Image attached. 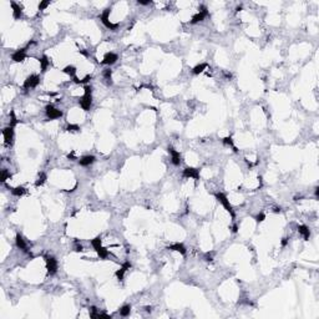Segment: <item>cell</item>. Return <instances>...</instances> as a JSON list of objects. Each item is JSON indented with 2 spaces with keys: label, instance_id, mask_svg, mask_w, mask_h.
I'll return each mask as SVG.
<instances>
[{
  "label": "cell",
  "instance_id": "1",
  "mask_svg": "<svg viewBox=\"0 0 319 319\" xmlns=\"http://www.w3.org/2000/svg\"><path fill=\"white\" fill-rule=\"evenodd\" d=\"M92 105V97H91V87L85 86V95L81 97L80 100V106L82 107V110L89 111L90 107Z\"/></svg>",
  "mask_w": 319,
  "mask_h": 319
},
{
  "label": "cell",
  "instance_id": "2",
  "mask_svg": "<svg viewBox=\"0 0 319 319\" xmlns=\"http://www.w3.org/2000/svg\"><path fill=\"white\" fill-rule=\"evenodd\" d=\"M214 196H216V198L218 200V202L222 203V206L225 207V209L231 214V217L234 218V216H236V214H234V212H233V208H232L231 203H230V200L227 198V196H226L225 193H221V192H219V193H216Z\"/></svg>",
  "mask_w": 319,
  "mask_h": 319
},
{
  "label": "cell",
  "instance_id": "3",
  "mask_svg": "<svg viewBox=\"0 0 319 319\" xmlns=\"http://www.w3.org/2000/svg\"><path fill=\"white\" fill-rule=\"evenodd\" d=\"M109 15H110V9H106L104 13L101 14V21L106 28H109L110 30H112V31H115V30H117V28H118V24L111 23L110 19H109Z\"/></svg>",
  "mask_w": 319,
  "mask_h": 319
},
{
  "label": "cell",
  "instance_id": "4",
  "mask_svg": "<svg viewBox=\"0 0 319 319\" xmlns=\"http://www.w3.org/2000/svg\"><path fill=\"white\" fill-rule=\"evenodd\" d=\"M3 136H4V140H5V143L7 145H13L14 143V127L11 126H8L3 130Z\"/></svg>",
  "mask_w": 319,
  "mask_h": 319
},
{
  "label": "cell",
  "instance_id": "5",
  "mask_svg": "<svg viewBox=\"0 0 319 319\" xmlns=\"http://www.w3.org/2000/svg\"><path fill=\"white\" fill-rule=\"evenodd\" d=\"M45 111H46L47 117H49L50 120H56V118H60L62 116V112L60 110H57V109H55L52 105H47L45 107Z\"/></svg>",
  "mask_w": 319,
  "mask_h": 319
},
{
  "label": "cell",
  "instance_id": "6",
  "mask_svg": "<svg viewBox=\"0 0 319 319\" xmlns=\"http://www.w3.org/2000/svg\"><path fill=\"white\" fill-rule=\"evenodd\" d=\"M40 82V77L38 75H30L24 82V89H33L36 87Z\"/></svg>",
  "mask_w": 319,
  "mask_h": 319
},
{
  "label": "cell",
  "instance_id": "7",
  "mask_svg": "<svg viewBox=\"0 0 319 319\" xmlns=\"http://www.w3.org/2000/svg\"><path fill=\"white\" fill-rule=\"evenodd\" d=\"M46 268L49 274H55L57 270V261L54 257H47L46 258Z\"/></svg>",
  "mask_w": 319,
  "mask_h": 319
},
{
  "label": "cell",
  "instance_id": "8",
  "mask_svg": "<svg viewBox=\"0 0 319 319\" xmlns=\"http://www.w3.org/2000/svg\"><path fill=\"white\" fill-rule=\"evenodd\" d=\"M183 177H190V178H195L198 179L200 178V170L193 167H187L183 170Z\"/></svg>",
  "mask_w": 319,
  "mask_h": 319
},
{
  "label": "cell",
  "instance_id": "9",
  "mask_svg": "<svg viewBox=\"0 0 319 319\" xmlns=\"http://www.w3.org/2000/svg\"><path fill=\"white\" fill-rule=\"evenodd\" d=\"M208 15V11H207V9L204 8V7H202L201 8V10L198 11V13L196 14V15H193V17H192V20H191V23L192 24H196V23H200V21H202L204 17H206Z\"/></svg>",
  "mask_w": 319,
  "mask_h": 319
},
{
  "label": "cell",
  "instance_id": "10",
  "mask_svg": "<svg viewBox=\"0 0 319 319\" xmlns=\"http://www.w3.org/2000/svg\"><path fill=\"white\" fill-rule=\"evenodd\" d=\"M168 152L171 153V160L174 166H178L181 163V155H179L178 151H176L173 147H168Z\"/></svg>",
  "mask_w": 319,
  "mask_h": 319
},
{
  "label": "cell",
  "instance_id": "11",
  "mask_svg": "<svg viewBox=\"0 0 319 319\" xmlns=\"http://www.w3.org/2000/svg\"><path fill=\"white\" fill-rule=\"evenodd\" d=\"M25 51H26V47H24V49H20V50H16L14 54H13V56H11V59L14 60L15 62H23L24 60H25Z\"/></svg>",
  "mask_w": 319,
  "mask_h": 319
},
{
  "label": "cell",
  "instance_id": "12",
  "mask_svg": "<svg viewBox=\"0 0 319 319\" xmlns=\"http://www.w3.org/2000/svg\"><path fill=\"white\" fill-rule=\"evenodd\" d=\"M117 61V55L113 52H107L106 55L104 56V60H102V64L105 65H112Z\"/></svg>",
  "mask_w": 319,
  "mask_h": 319
},
{
  "label": "cell",
  "instance_id": "13",
  "mask_svg": "<svg viewBox=\"0 0 319 319\" xmlns=\"http://www.w3.org/2000/svg\"><path fill=\"white\" fill-rule=\"evenodd\" d=\"M131 268V263L130 262H126V263H124L122 264V267L120 268L117 272H116V277H117V279L118 280H122L124 279V274L126 273V270L127 269H130Z\"/></svg>",
  "mask_w": 319,
  "mask_h": 319
},
{
  "label": "cell",
  "instance_id": "14",
  "mask_svg": "<svg viewBox=\"0 0 319 319\" xmlns=\"http://www.w3.org/2000/svg\"><path fill=\"white\" fill-rule=\"evenodd\" d=\"M168 249L171 251H176V252H179L181 254H186V248L182 243H174V244H171L168 247Z\"/></svg>",
  "mask_w": 319,
  "mask_h": 319
},
{
  "label": "cell",
  "instance_id": "15",
  "mask_svg": "<svg viewBox=\"0 0 319 319\" xmlns=\"http://www.w3.org/2000/svg\"><path fill=\"white\" fill-rule=\"evenodd\" d=\"M94 161H95V157L94 156H84L82 158H80V161H79V163L81 165V166H90L91 163H94Z\"/></svg>",
  "mask_w": 319,
  "mask_h": 319
},
{
  "label": "cell",
  "instance_id": "16",
  "mask_svg": "<svg viewBox=\"0 0 319 319\" xmlns=\"http://www.w3.org/2000/svg\"><path fill=\"white\" fill-rule=\"evenodd\" d=\"M298 231H299V233L303 236V238H304L305 241H308V239H309V237H310V232H309V228L307 227V226H299V227H298Z\"/></svg>",
  "mask_w": 319,
  "mask_h": 319
},
{
  "label": "cell",
  "instance_id": "17",
  "mask_svg": "<svg viewBox=\"0 0 319 319\" xmlns=\"http://www.w3.org/2000/svg\"><path fill=\"white\" fill-rule=\"evenodd\" d=\"M16 246H17V248H20L23 249L24 252H26V243H25V241H24V238L20 236V234H16Z\"/></svg>",
  "mask_w": 319,
  "mask_h": 319
},
{
  "label": "cell",
  "instance_id": "18",
  "mask_svg": "<svg viewBox=\"0 0 319 319\" xmlns=\"http://www.w3.org/2000/svg\"><path fill=\"white\" fill-rule=\"evenodd\" d=\"M11 8H13V15H14V17H15V19H19V17L21 16V8L16 3H14V1H11Z\"/></svg>",
  "mask_w": 319,
  "mask_h": 319
},
{
  "label": "cell",
  "instance_id": "19",
  "mask_svg": "<svg viewBox=\"0 0 319 319\" xmlns=\"http://www.w3.org/2000/svg\"><path fill=\"white\" fill-rule=\"evenodd\" d=\"M96 252H97V254H99V257L101 258V259H106V258L109 257V251H107L106 248H104V247H99V248L96 249Z\"/></svg>",
  "mask_w": 319,
  "mask_h": 319
},
{
  "label": "cell",
  "instance_id": "20",
  "mask_svg": "<svg viewBox=\"0 0 319 319\" xmlns=\"http://www.w3.org/2000/svg\"><path fill=\"white\" fill-rule=\"evenodd\" d=\"M40 65H41V71H46V69H47V66H49V64H50V61H49V59H47V56H43L41 57L40 60Z\"/></svg>",
  "mask_w": 319,
  "mask_h": 319
},
{
  "label": "cell",
  "instance_id": "21",
  "mask_svg": "<svg viewBox=\"0 0 319 319\" xmlns=\"http://www.w3.org/2000/svg\"><path fill=\"white\" fill-rule=\"evenodd\" d=\"M64 73L70 75V76H73V77H75L76 69H75V66H73V65H68L66 68H64Z\"/></svg>",
  "mask_w": 319,
  "mask_h": 319
},
{
  "label": "cell",
  "instance_id": "22",
  "mask_svg": "<svg viewBox=\"0 0 319 319\" xmlns=\"http://www.w3.org/2000/svg\"><path fill=\"white\" fill-rule=\"evenodd\" d=\"M11 193H13L14 196H23L24 193H25V188L21 187V186H19V187H15V188H11Z\"/></svg>",
  "mask_w": 319,
  "mask_h": 319
},
{
  "label": "cell",
  "instance_id": "23",
  "mask_svg": "<svg viewBox=\"0 0 319 319\" xmlns=\"http://www.w3.org/2000/svg\"><path fill=\"white\" fill-rule=\"evenodd\" d=\"M130 312H131V305H129V304H126V305L120 308V314H121L122 317H127L130 314Z\"/></svg>",
  "mask_w": 319,
  "mask_h": 319
},
{
  "label": "cell",
  "instance_id": "24",
  "mask_svg": "<svg viewBox=\"0 0 319 319\" xmlns=\"http://www.w3.org/2000/svg\"><path fill=\"white\" fill-rule=\"evenodd\" d=\"M206 68H207V65H206V64H200V65L195 66L193 70H192V73H193L195 75H198V74H201Z\"/></svg>",
  "mask_w": 319,
  "mask_h": 319
},
{
  "label": "cell",
  "instance_id": "25",
  "mask_svg": "<svg viewBox=\"0 0 319 319\" xmlns=\"http://www.w3.org/2000/svg\"><path fill=\"white\" fill-rule=\"evenodd\" d=\"M91 244L94 247V249L96 251L99 247H101V237H96V238L91 239Z\"/></svg>",
  "mask_w": 319,
  "mask_h": 319
},
{
  "label": "cell",
  "instance_id": "26",
  "mask_svg": "<svg viewBox=\"0 0 319 319\" xmlns=\"http://www.w3.org/2000/svg\"><path fill=\"white\" fill-rule=\"evenodd\" d=\"M16 124H17L16 116H15L14 111H11V112H10V124H9V126H11V127H15V125H16Z\"/></svg>",
  "mask_w": 319,
  "mask_h": 319
},
{
  "label": "cell",
  "instance_id": "27",
  "mask_svg": "<svg viewBox=\"0 0 319 319\" xmlns=\"http://www.w3.org/2000/svg\"><path fill=\"white\" fill-rule=\"evenodd\" d=\"M111 74H112L111 69H106V70L104 71V76H105V79L107 80V82H109L110 85H111Z\"/></svg>",
  "mask_w": 319,
  "mask_h": 319
},
{
  "label": "cell",
  "instance_id": "28",
  "mask_svg": "<svg viewBox=\"0 0 319 319\" xmlns=\"http://www.w3.org/2000/svg\"><path fill=\"white\" fill-rule=\"evenodd\" d=\"M222 141H223V143H225V145L232 146V147H233V150H234V151H237V150H236V147L233 146V141H232V138H231V137H225V138H223V140H222Z\"/></svg>",
  "mask_w": 319,
  "mask_h": 319
},
{
  "label": "cell",
  "instance_id": "29",
  "mask_svg": "<svg viewBox=\"0 0 319 319\" xmlns=\"http://www.w3.org/2000/svg\"><path fill=\"white\" fill-rule=\"evenodd\" d=\"M45 179H46V174L45 173H40V176H39L38 181H36V186H41L45 182Z\"/></svg>",
  "mask_w": 319,
  "mask_h": 319
},
{
  "label": "cell",
  "instance_id": "30",
  "mask_svg": "<svg viewBox=\"0 0 319 319\" xmlns=\"http://www.w3.org/2000/svg\"><path fill=\"white\" fill-rule=\"evenodd\" d=\"M8 177H10V173H8L7 170H3V171H1V177H0V181H1V182H5Z\"/></svg>",
  "mask_w": 319,
  "mask_h": 319
},
{
  "label": "cell",
  "instance_id": "31",
  "mask_svg": "<svg viewBox=\"0 0 319 319\" xmlns=\"http://www.w3.org/2000/svg\"><path fill=\"white\" fill-rule=\"evenodd\" d=\"M66 130H68L69 132H76V131L80 130V127L77 125H69L68 127H66Z\"/></svg>",
  "mask_w": 319,
  "mask_h": 319
},
{
  "label": "cell",
  "instance_id": "32",
  "mask_svg": "<svg viewBox=\"0 0 319 319\" xmlns=\"http://www.w3.org/2000/svg\"><path fill=\"white\" fill-rule=\"evenodd\" d=\"M100 314H97V309L95 308V307H91V309H90V317L91 318H99Z\"/></svg>",
  "mask_w": 319,
  "mask_h": 319
},
{
  "label": "cell",
  "instance_id": "33",
  "mask_svg": "<svg viewBox=\"0 0 319 319\" xmlns=\"http://www.w3.org/2000/svg\"><path fill=\"white\" fill-rule=\"evenodd\" d=\"M47 5H50V1H49V0H46V1H41V3L39 4V9H40V10H44L45 8H47Z\"/></svg>",
  "mask_w": 319,
  "mask_h": 319
},
{
  "label": "cell",
  "instance_id": "34",
  "mask_svg": "<svg viewBox=\"0 0 319 319\" xmlns=\"http://www.w3.org/2000/svg\"><path fill=\"white\" fill-rule=\"evenodd\" d=\"M264 218H266V216H264L263 213H259L256 217V219H257V222H262V221H264Z\"/></svg>",
  "mask_w": 319,
  "mask_h": 319
},
{
  "label": "cell",
  "instance_id": "35",
  "mask_svg": "<svg viewBox=\"0 0 319 319\" xmlns=\"http://www.w3.org/2000/svg\"><path fill=\"white\" fill-rule=\"evenodd\" d=\"M90 79H91V76H90V75H87V76H85V77H84L82 80H80V84H86V82H87V81H89Z\"/></svg>",
  "mask_w": 319,
  "mask_h": 319
},
{
  "label": "cell",
  "instance_id": "36",
  "mask_svg": "<svg viewBox=\"0 0 319 319\" xmlns=\"http://www.w3.org/2000/svg\"><path fill=\"white\" fill-rule=\"evenodd\" d=\"M137 4H140V5H148V4H151V1H142V0H138Z\"/></svg>",
  "mask_w": 319,
  "mask_h": 319
},
{
  "label": "cell",
  "instance_id": "37",
  "mask_svg": "<svg viewBox=\"0 0 319 319\" xmlns=\"http://www.w3.org/2000/svg\"><path fill=\"white\" fill-rule=\"evenodd\" d=\"M287 243H288L287 238H283V241H282V246H287Z\"/></svg>",
  "mask_w": 319,
  "mask_h": 319
},
{
  "label": "cell",
  "instance_id": "38",
  "mask_svg": "<svg viewBox=\"0 0 319 319\" xmlns=\"http://www.w3.org/2000/svg\"><path fill=\"white\" fill-rule=\"evenodd\" d=\"M68 158L71 160V161H74V160H75V156H74V155H69V156H68Z\"/></svg>",
  "mask_w": 319,
  "mask_h": 319
},
{
  "label": "cell",
  "instance_id": "39",
  "mask_svg": "<svg viewBox=\"0 0 319 319\" xmlns=\"http://www.w3.org/2000/svg\"><path fill=\"white\" fill-rule=\"evenodd\" d=\"M318 196H319V188L317 187V188H315V197L318 198Z\"/></svg>",
  "mask_w": 319,
  "mask_h": 319
},
{
  "label": "cell",
  "instance_id": "40",
  "mask_svg": "<svg viewBox=\"0 0 319 319\" xmlns=\"http://www.w3.org/2000/svg\"><path fill=\"white\" fill-rule=\"evenodd\" d=\"M274 212H277V213H278V212H280V208H278V207H275V208H274Z\"/></svg>",
  "mask_w": 319,
  "mask_h": 319
},
{
  "label": "cell",
  "instance_id": "41",
  "mask_svg": "<svg viewBox=\"0 0 319 319\" xmlns=\"http://www.w3.org/2000/svg\"><path fill=\"white\" fill-rule=\"evenodd\" d=\"M146 312H148V313H151V307H147V308H146Z\"/></svg>",
  "mask_w": 319,
  "mask_h": 319
}]
</instances>
